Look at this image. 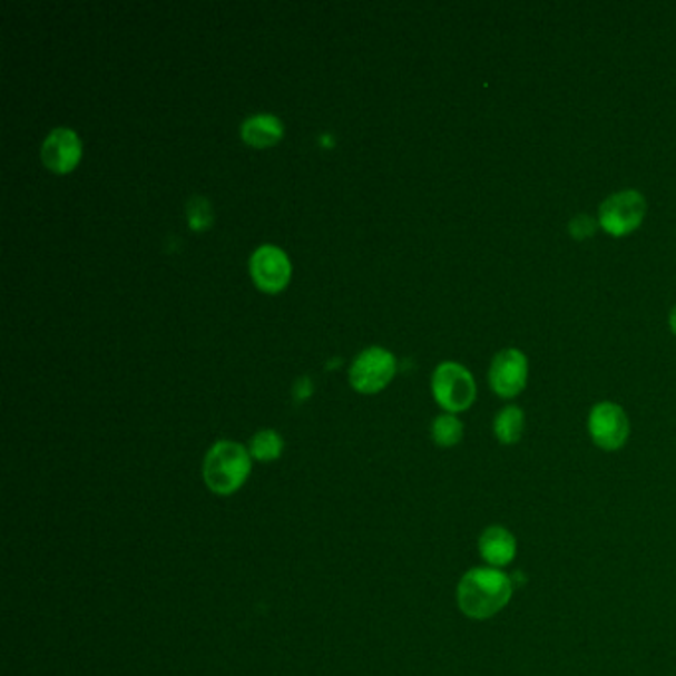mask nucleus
Segmentation results:
<instances>
[{"mask_svg":"<svg viewBox=\"0 0 676 676\" xmlns=\"http://www.w3.org/2000/svg\"><path fill=\"white\" fill-rule=\"evenodd\" d=\"M294 393H296V398L298 399L310 398V395H312V381L307 378H300L298 381H296Z\"/></svg>","mask_w":676,"mask_h":676,"instance_id":"f3484780","label":"nucleus"},{"mask_svg":"<svg viewBox=\"0 0 676 676\" xmlns=\"http://www.w3.org/2000/svg\"><path fill=\"white\" fill-rule=\"evenodd\" d=\"M253 472V457L243 444L218 441L203 460V482L217 497H233Z\"/></svg>","mask_w":676,"mask_h":676,"instance_id":"f03ea898","label":"nucleus"},{"mask_svg":"<svg viewBox=\"0 0 676 676\" xmlns=\"http://www.w3.org/2000/svg\"><path fill=\"white\" fill-rule=\"evenodd\" d=\"M647 213V200L639 190H619L599 208V225L607 235L625 236L637 231Z\"/></svg>","mask_w":676,"mask_h":676,"instance_id":"20e7f679","label":"nucleus"},{"mask_svg":"<svg viewBox=\"0 0 676 676\" xmlns=\"http://www.w3.org/2000/svg\"><path fill=\"white\" fill-rule=\"evenodd\" d=\"M434 401L447 413H462L477 399V383L467 368L454 361H444L433 373Z\"/></svg>","mask_w":676,"mask_h":676,"instance_id":"7ed1b4c3","label":"nucleus"},{"mask_svg":"<svg viewBox=\"0 0 676 676\" xmlns=\"http://www.w3.org/2000/svg\"><path fill=\"white\" fill-rule=\"evenodd\" d=\"M398 371L395 355L383 347H370L357 355L350 370V383L360 393H378L389 385Z\"/></svg>","mask_w":676,"mask_h":676,"instance_id":"39448f33","label":"nucleus"},{"mask_svg":"<svg viewBox=\"0 0 676 676\" xmlns=\"http://www.w3.org/2000/svg\"><path fill=\"white\" fill-rule=\"evenodd\" d=\"M81 159V141L78 134L68 127H56L42 144V161L58 175L74 172Z\"/></svg>","mask_w":676,"mask_h":676,"instance_id":"1a4fd4ad","label":"nucleus"},{"mask_svg":"<svg viewBox=\"0 0 676 676\" xmlns=\"http://www.w3.org/2000/svg\"><path fill=\"white\" fill-rule=\"evenodd\" d=\"M668 322H670V330L676 334V306L673 312H670V317H668Z\"/></svg>","mask_w":676,"mask_h":676,"instance_id":"a211bd4d","label":"nucleus"},{"mask_svg":"<svg viewBox=\"0 0 676 676\" xmlns=\"http://www.w3.org/2000/svg\"><path fill=\"white\" fill-rule=\"evenodd\" d=\"M587 429L591 441L596 442L604 451H619L631 433L629 417L623 411V406L604 401L591 409L587 419Z\"/></svg>","mask_w":676,"mask_h":676,"instance_id":"423d86ee","label":"nucleus"},{"mask_svg":"<svg viewBox=\"0 0 676 676\" xmlns=\"http://www.w3.org/2000/svg\"><path fill=\"white\" fill-rule=\"evenodd\" d=\"M187 217H189V226L193 231H205L213 223V210L208 200L203 197H195L187 205Z\"/></svg>","mask_w":676,"mask_h":676,"instance_id":"2eb2a0df","label":"nucleus"},{"mask_svg":"<svg viewBox=\"0 0 676 676\" xmlns=\"http://www.w3.org/2000/svg\"><path fill=\"white\" fill-rule=\"evenodd\" d=\"M251 276L262 292L276 294L288 286L292 264L282 248L264 244L251 256Z\"/></svg>","mask_w":676,"mask_h":676,"instance_id":"0eeeda50","label":"nucleus"},{"mask_svg":"<svg viewBox=\"0 0 676 676\" xmlns=\"http://www.w3.org/2000/svg\"><path fill=\"white\" fill-rule=\"evenodd\" d=\"M431 434H433L434 444H439L442 449H452L462 441L464 424L459 417L444 413V415L434 419Z\"/></svg>","mask_w":676,"mask_h":676,"instance_id":"4468645a","label":"nucleus"},{"mask_svg":"<svg viewBox=\"0 0 676 676\" xmlns=\"http://www.w3.org/2000/svg\"><path fill=\"white\" fill-rule=\"evenodd\" d=\"M241 136H243L244 144L253 145V147H271V145L278 144L284 136V126L276 116L256 114L241 126Z\"/></svg>","mask_w":676,"mask_h":676,"instance_id":"9b49d317","label":"nucleus"},{"mask_svg":"<svg viewBox=\"0 0 676 676\" xmlns=\"http://www.w3.org/2000/svg\"><path fill=\"white\" fill-rule=\"evenodd\" d=\"M515 597V581L504 569L478 566L460 577L457 605L460 614L474 621H487L502 614Z\"/></svg>","mask_w":676,"mask_h":676,"instance_id":"f257e3e1","label":"nucleus"},{"mask_svg":"<svg viewBox=\"0 0 676 676\" xmlns=\"http://www.w3.org/2000/svg\"><path fill=\"white\" fill-rule=\"evenodd\" d=\"M282 451H284V441L272 429L258 431L248 442V452L253 460H258V462H274L282 457Z\"/></svg>","mask_w":676,"mask_h":676,"instance_id":"ddd939ff","label":"nucleus"},{"mask_svg":"<svg viewBox=\"0 0 676 676\" xmlns=\"http://www.w3.org/2000/svg\"><path fill=\"white\" fill-rule=\"evenodd\" d=\"M488 381L498 398L512 399L520 395L528 383V357L512 347L498 353L490 365Z\"/></svg>","mask_w":676,"mask_h":676,"instance_id":"6e6552de","label":"nucleus"},{"mask_svg":"<svg viewBox=\"0 0 676 676\" xmlns=\"http://www.w3.org/2000/svg\"><path fill=\"white\" fill-rule=\"evenodd\" d=\"M523 429H526V417L520 406H504L494 419V434H497L498 442H502L506 447L520 441Z\"/></svg>","mask_w":676,"mask_h":676,"instance_id":"f8f14e48","label":"nucleus"},{"mask_svg":"<svg viewBox=\"0 0 676 676\" xmlns=\"http://www.w3.org/2000/svg\"><path fill=\"white\" fill-rule=\"evenodd\" d=\"M478 556L488 568H508L518 556V540L506 526H488L478 538Z\"/></svg>","mask_w":676,"mask_h":676,"instance_id":"9d476101","label":"nucleus"},{"mask_svg":"<svg viewBox=\"0 0 676 676\" xmlns=\"http://www.w3.org/2000/svg\"><path fill=\"white\" fill-rule=\"evenodd\" d=\"M596 223H599V221L589 217V215H579L569 223V233L576 241H586L596 233Z\"/></svg>","mask_w":676,"mask_h":676,"instance_id":"dca6fc26","label":"nucleus"}]
</instances>
